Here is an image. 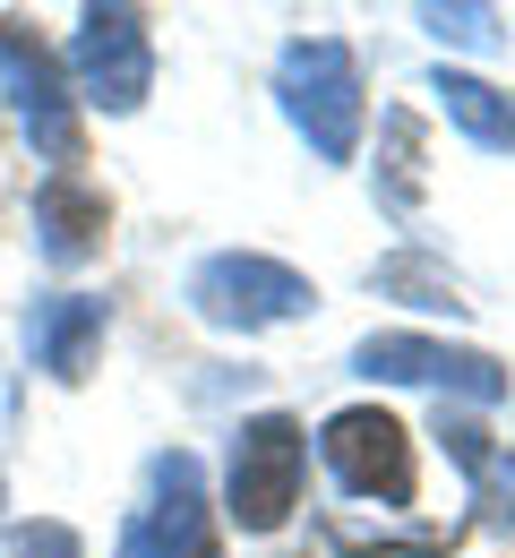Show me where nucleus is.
I'll return each mask as SVG.
<instances>
[{"mask_svg":"<svg viewBox=\"0 0 515 558\" xmlns=\"http://www.w3.org/2000/svg\"><path fill=\"white\" fill-rule=\"evenodd\" d=\"M77 86H86V104L95 112H138L155 86V44H147V17L138 9H86L77 17Z\"/></svg>","mask_w":515,"mask_h":558,"instance_id":"20e7f679","label":"nucleus"},{"mask_svg":"<svg viewBox=\"0 0 515 558\" xmlns=\"http://www.w3.org/2000/svg\"><path fill=\"white\" fill-rule=\"evenodd\" d=\"M439 438H446V456H455V464H464V473H473V482H481V464H490V438H481V429H473V421H455V413L439 421Z\"/></svg>","mask_w":515,"mask_h":558,"instance_id":"4468645a","label":"nucleus"},{"mask_svg":"<svg viewBox=\"0 0 515 558\" xmlns=\"http://www.w3.org/2000/svg\"><path fill=\"white\" fill-rule=\"evenodd\" d=\"M17 558H86V550H77L70 524H26V533H17Z\"/></svg>","mask_w":515,"mask_h":558,"instance_id":"2eb2a0df","label":"nucleus"},{"mask_svg":"<svg viewBox=\"0 0 515 558\" xmlns=\"http://www.w3.org/2000/svg\"><path fill=\"white\" fill-rule=\"evenodd\" d=\"M309 301H318L309 276H293L284 258H258V250H223V258H207V267L189 276V310H198L207 327H241V336L284 327Z\"/></svg>","mask_w":515,"mask_h":558,"instance_id":"f03ea898","label":"nucleus"},{"mask_svg":"<svg viewBox=\"0 0 515 558\" xmlns=\"http://www.w3.org/2000/svg\"><path fill=\"white\" fill-rule=\"evenodd\" d=\"M430 95L446 104V121H455L473 146H490V155L515 146V95H499V86H481V77H464V70H439Z\"/></svg>","mask_w":515,"mask_h":558,"instance_id":"9b49d317","label":"nucleus"},{"mask_svg":"<svg viewBox=\"0 0 515 558\" xmlns=\"http://www.w3.org/2000/svg\"><path fill=\"white\" fill-rule=\"evenodd\" d=\"M26 344H35V369H52L61 387L86 378V361H95V344H103V301H86V292H52V301H35Z\"/></svg>","mask_w":515,"mask_h":558,"instance_id":"1a4fd4ad","label":"nucleus"},{"mask_svg":"<svg viewBox=\"0 0 515 558\" xmlns=\"http://www.w3.org/2000/svg\"><path fill=\"white\" fill-rule=\"evenodd\" d=\"M327 464H335V482L353 489V498H387V507H404L413 498V447H404V429L395 413H378V404H353V413L327 421Z\"/></svg>","mask_w":515,"mask_h":558,"instance_id":"39448f33","label":"nucleus"},{"mask_svg":"<svg viewBox=\"0 0 515 558\" xmlns=\"http://www.w3.org/2000/svg\"><path fill=\"white\" fill-rule=\"evenodd\" d=\"M421 26H430V35H446V44H499L490 9H421Z\"/></svg>","mask_w":515,"mask_h":558,"instance_id":"ddd939ff","label":"nucleus"},{"mask_svg":"<svg viewBox=\"0 0 515 558\" xmlns=\"http://www.w3.org/2000/svg\"><path fill=\"white\" fill-rule=\"evenodd\" d=\"M147 515H130L121 533V558H207V489H198V464L189 456H155L147 473Z\"/></svg>","mask_w":515,"mask_h":558,"instance_id":"6e6552de","label":"nucleus"},{"mask_svg":"<svg viewBox=\"0 0 515 558\" xmlns=\"http://www.w3.org/2000/svg\"><path fill=\"white\" fill-rule=\"evenodd\" d=\"M481 498H490V515H515V447L481 464Z\"/></svg>","mask_w":515,"mask_h":558,"instance_id":"dca6fc26","label":"nucleus"},{"mask_svg":"<svg viewBox=\"0 0 515 558\" xmlns=\"http://www.w3.org/2000/svg\"><path fill=\"white\" fill-rule=\"evenodd\" d=\"M35 241H44L52 267L95 258V241H103V198H95L77 172H52V181L35 190Z\"/></svg>","mask_w":515,"mask_h":558,"instance_id":"9d476101","label":"nucleus"},{"mask_svg":"<svg viewBox=\"0 0 515 558\" xmlns=\"http://www.w3.org/2000/svg\"><path fill=\"white\" fill-rule=\"evenodd\" d=\"M0 77H9V104H17L26 138L44 146L52 163H77V112H70V86H61V61L17 17H0Z\"/></svg>","mask_w":515,"mask_h":558,"instance_id":"423d86ee","label":"nucleus"},{"mask_svg":"<svg viewBox=\"0 0 515 558\" xmlns=\"http://www.w3.org/2000/svg\"><path fill=\"white\" fill-rule=\"evenodd\" d=\"M361 378H395V387H455L473 404H499L507 396V369L490 352H464V344H430V336H369L353 352Z\"/></svg>","mask_w":515,"mask_h":558,"instance_id":"0eeeda50","label":"nucleus"},{"mask_svg":"<svg viewBox=\"0 0 515 558\" xmlns=\"http://www.w3.org/2000/svg\"><path fill=\"white\" fill-rule=\"evenodd\" d=\"M301 464H309L301 421L293 413H258L232 438V524H241V533H275V524L293 515V498H301Z\"/></svg>","mask_w":515,"mask_h":558,"instance_id":"7ed1b4c3","label":"nucleus"},{"mask_svg":"<svg viewBox=\"0 0 515 558\" xmlns=\"http://www.w3.org/2000/svg\"><path fill=\"white\" fill-rule=\"evenodd\" d=\"M275 95H284L293 130L309 138V155L353 163V146H361V61H353L335 35H301V44H284Z\"/></svg>","mask_w":515,"mask_h":558,"instance_id":"f257e3e1","label":"nucleus"},{"mask_svg":"<svg viewBox=\"0 0 515 558\" xmlns=\"http://www.w3.org/2000/svg\"><path fill=\"white\" fill-rule=\"evenodd\" d=\"M387 146H395V163H387V207L404 215V207H413V155H421L413 121H387Z\"/></svg>","mask_w":515,"mask_h":558,"instance_id":"f8f14e48","label":"nucleus"}]
</instances>
